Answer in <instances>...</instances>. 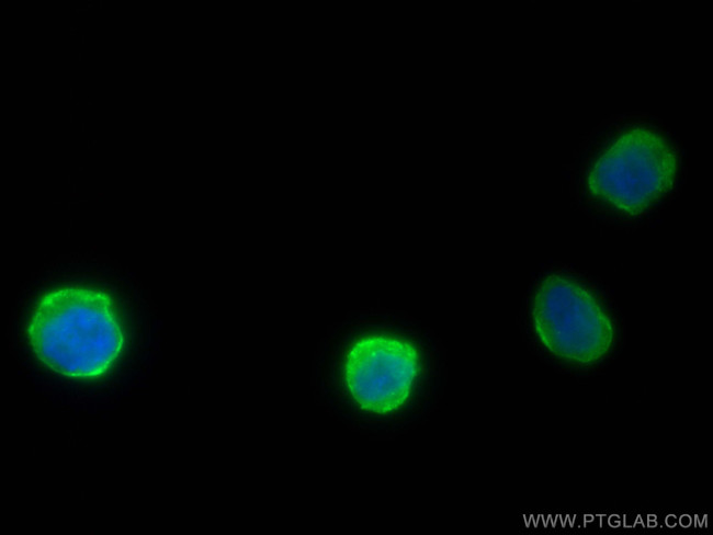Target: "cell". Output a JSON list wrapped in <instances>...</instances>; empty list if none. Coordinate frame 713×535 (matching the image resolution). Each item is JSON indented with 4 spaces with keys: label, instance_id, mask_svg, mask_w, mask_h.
Listing matches in <instances>:
<instances>
[{
    "label": "cell",
    "instance_id": "6da1fadb",
    "mask_svg": "<svg viewBox=\"0 0 713 535\" xmlns=\"http://www.w3.org/2000/svg\"><path fill=\"white\" fill-rule=\"evenodd\" d=\"M440 351L427 330L391 311L354 312L335 325L315 355L316 405L350 432L394 441L440 410Z\"/></svg>",
    "mask_w": 713,
    "mask_h": 535
},
{
    "label": "cell",
    "instance_id": "7a4b0ae2",
    "mask_svg": "<svg viewBox=\"0 0 713 535\" xmlns=\"http://www.w3.org/2000/svg\"><path fill=\"white\" fill-rule=\"evenodd\" d=\"M26 333L34 353L48 368L78 379L106 374L125 343L112 298L82 286L45 293L31 314Z\"/></svg>",
    "mask_w": 713,
    "mask_h": 535
},
{
    "label": "cell",
    "instance_id": "3957f363",
    "mask_svg": "<svg viewBox=\"0 0 713 535\" xmlns=\"http://www.w3.org/2000/svg\"><path fill=\"white\" fill-rule=\"evenodd\" d=\"M609 127L586 158L585 190L607 210L637 215L671 190L676 151L665 133L650 123L621 121Z\"/></svg>",
    "mask_w": 713,
    "mask_h": 535
},
{
    "label": "cell",
    "instance_id": "277c9868",
    "mask_svg": "<svg viewBox=\"0 0 713 535\" xmlns=\"http://www.w3.org/2000/svg\"><path fill=\"white\" fill-rule=\"evenodd\" d=\"M530 322L540 344L552 355L586 363L611 348L614 329L609 315L578 281L551 275L535 288Z\"/></svg>",
    "mask_w": 713,
    "mask_h": 535
}]
</instances>
